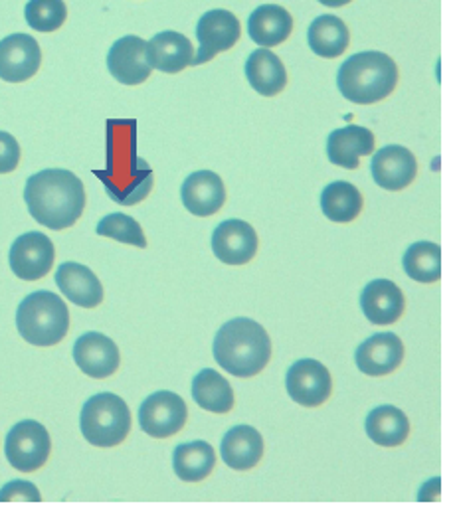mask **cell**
<instances>
[{
  "mask_svg": "<svg viewBox=\"0 0 455 512\" xmlns=\"http://www.w3.org/2000/svg\"><path fill=\"white\" fill-rule=\"evenodd\" d=\"M222 461L234 471H250L264 457V437L252 426L232 427L220 445Z\"/></svg>",
  "mask_w": 455,
  "mask_h": 512,
  "instance_id": "obj_22",
  "label": "cell"
},
{
  "mask_svg": "<svg viewBox=\"0 0 455 512\" xmlns=\"http://www.w3.org/2000/svg\"><path fill=\"white\" fill-rule=\"evenodd\" d=\"M337 86L349 101L372 105L386 99L396 89L398 66L382 52H359L339 68Z\"/></svg>",
  "mask_w": 455,
  "mask_h": 512,
  "instance_id": "obj_3",
  "label": "cell"
},
{
  "mask_svg": "<svg viewBox=\"0 0 455 512\" xmlns=\"http://www.w3.org/2000/svg\"><path fill=\"white\" fill-rule=\"evenodd\" d=\"M16 329L28 344L54 346L70 331L68 305L52 291H36L18 305Z\"/></svg>",
  "mask_w": 455,
  "mask_h": 512,
  "instance_id": "obj_4",
  "label": "cell"
},
{
  "mask_svg": "<svg viewBox=\"0 0 455 512\" xmlns=\"http://www.w3.org/2000/svg\"><path fill=\"white\" fill-rule=\"evenodd\" d=\"M240 34V20L230 10L216 8L204 12L196 24V38L200 48L192 60V66H202L220 52L234 48V44L240 40Z\"/></svg>",
  "mask_w": 455,
  "mask_h": 512,
  "instance_id": "obj_7",
  "label": "cell"
},
{
  "mask_svg": "<svg viewBox=\"0 0 455 512\" xmlns=\"http://www.w3.org/2000/svg\"><path fill=\"white\" fill-rule=\"evenodd\" d=\"M364 317L372 325H392L406 309V299L400 287L388 279H374L364 287L361 295Z\"/></svg>",
  "mask_w": 455,
  "mask_h": 512,
  "instance_id": "obj_18",
  "label": "cell"
},
{
  "mask_svg": "<svg viewBox=\"0 0 455 512\" xmlns=\"http://www.w3.org/2000/svg\"><path fill=\"white\" fill-rule=\"evenodd\" d=\"M18 163H20L18 141L10 133L0 131V174L16 171Z\"/></svg>",
  "mask_w": 455,
  "mask_h": 512,
  "instance_id": "obj_34",
  "label": "cell"
},
{
  "mask_svg": "<svg viewBox=\"0 0 455 512\" xmlns=\"http://www.w3.org/2000/svg\"><path fill=\"white\" fill-rule=\"evenodd\" d=\"M42 495L28 481H12L0 489V503H40Z\"/></svg>",
  "mask_w": 455,
  "mask_h": 512,
  "instance_id": "obj_33",
  "label": "cell"
},
{
  "mask_svg": "<svg viewBox=\"0 0 455 512\" xmlns=\"http://www.w3.org/2000/svg\"><path fill=\"white\" fill-rule=\"evenodd\" d=\"M216 465V453L212 445L206 441H192L182 443L175 449L173 455V467L181 481L186 483H198L206 479Z\"/></svg>",
  "mask_w": 455,
  "mask_h": 512,
  "instance_id": "obj_29",
  "label": "cell"
},
{
  "mask_svg": "<svg viewBox=\"0 0 455 512\" xmlns=\"http://www.w3.org/2000/svg\"><path fill=\"white\" fill-rule=\"evenodd\" d=\"M404 360V344L394 333H378L364 341L357 352L355 362L366 376L392 374Z\"/></svg>",
  "mask_w": 455,
  "mask_h": 512,
  "instance_id": "obj_17",
  "label": "cell"
},
{
  "mask_svg": "<svg viewBox=\"0 0 455 512\" xmlns=\"http://www.w3.org/2000/svg\"><path fill=\"white\" fill-rule=\"evenodd\" d=\"M246 78L250 86L264 97H273L287 86L285 66L268 48L250 54L246 62Z\"/></svg>",
  "mask_w": 455,
  "mask_h": 512,
  "instance_id": "obj_26",
  "label": "cell"
},
{
  "mask_svg": "<svg viewBox=\"0 0 455 512\" xmlns=\"http://www.w3.org/2000/svg\"><path fill=\"white\" fill-rule=\"evenodd\" d=\"M370 172L380 188L398 192L414 182L418 174V163L414 153L406 147L388 145L372 157Z\"/></svg>",
  "mask_w": 455,
  "mask_h": 512,
  "instance_id": "obj_14",
  "label": "cell"
},
{
  "mask_svg": "<svg viewBox=\"0 0 455 512\" xmlns=\"http://www.w3.org/2000/svg\"><path fill=\"white\" fill-rule=\"evenodd\" d=\"M95 232L103 238H111V240L121 242V244L147 248V238H145V232H143L141 224L135 218H131L127 214H121V212L105 216L97 224Z\"/></svg>",
  "mask_w": 455,
  "mask_h": 512,
  "instance_id": "obj_32",
  "label": "cell"
},
{
  "mask_svg": "<svg viewBox=\"0 0 455 512\" xmlns=\"http://www.w3.org/2000/svg\"><path fill=\"white\" fill-rule=\"evenodd\" d=\"M317 2H321L323 6H331V8H341V6H345V4H349L353 0H317Z\"/></svg>",
  "mask_w": 455,
  "mask_h": 512,
  "instance_id": "obj_35",
  "label": "cell"
},
{
  "mask_svg": "<svg viewBox=\"0 0 455 512\" xmlns=\"http://www.w3.org/2000/svg\"><path fill=\"white\" fill-rule=\"evenodd\" d=\"M212 252L226 265H246L258 252V234L244 220H226L212 234Z\"/></svg>",
  "mask_w": 455,
  "mask_h": 512,
  "instance_id": "obj_13",
  "label": "cell"
},
{
  "mask_svg": "<svg viewBox=\"0 0 455 512\" xmlns=\"http://www.w3.org/2000/svg\"><path fill=\"white\" fill-rule=\"evenodd\" d=\"M293 30L291 14L279 4H262L248 18V34L262 48L283 44Z\"/></svg>",
  "mask_w": 455,
  "mask_h": 512,
  "instance_id": "obj_23",
  "label": "cell"
},
{
  "mask_svg": "<svg viewBox=\"0 0 455 512\" xmlns=\"http://www.w3.org/2000/svg\"><path fill=\"white\" fill-rule=\"evenodd\" d=\"M366 435L380 447H398L410 435L408 416L394 406H380L366 418Z\"/></svg>",
  "mask_w": 455,
  "mask_h": 512,
  "instance_id": "obj_28",
  "label": "cell"
},
{
  "mask_svg": "<svg viewBox=\"0 0 455 512\" xmlns=\"http://www.w3.org/2000/svg\"><path fill=\"white\" fill-rule=\"evenodd\" d=\"M147 58L153 70L163 74H179L184 68L192 66L194 48L184 34L167 30L155 34L147 42Z\"/></svg>",
  "mask_w": 455,
  "mask_h": 512,
  "instance_id": "obj_19",
  "label": "cell"
},
{
  "mask_svg": "<svg viewBox=\"0 0 455 512\" xmlns=\"http://www.w3.org/2000/svg\"><path fill=\"white\" fill-rule=\"evenodd\" d=\"M107 70L123 86L147 82L153 72L147 58V40L139 36L119 38L107 54Z\"/></svg>",
  "mask_w": 455,
  "mask_h": 512,
  "instance_id": "obj_12",
  "label": "cell"
},
{
  "mask_svg": "<svg viewBox=\"0 0 455 512\" xmlns=\"http://www.w3.org/2000/svg\"><path fill=\"white\" fill-rule=\"evenodd\" d=\"M212 350L222 370L236 378H252L270 364L272 341L260 323L238 317L220 327Z\"/></svg>",
  "mask_w": 455,
  "mask_h": 512,
  "instance_id": "obj_2",
  "label": "cell"
},
{
  "mask_svg": "<svg viewBox=\"0 0 455 512\" xmlns=\"http://www.w3.org/2000/svg\"><path fill=\"white\" fill-rule=\"evenodd\" d=\"M56 285L74 305L95 309L103 301V287L90 267L82 263H62L56 271Z\"/></svg>",
  "mask_w": 455,
  "mask_h": 512,
  "instance_id": "obj_20",
  "label": "cell"
},
{
  "mask_svg": "<svg viewBox=\"0 0 455 512\" xmlns=\"http://www.w3.org/2000/svg\"><path fill=\"white\" fill-rule=\"evenodd\" d=\"M309 48L321 58H339L351 42V34L347 24L333 14L317 16L307 32Z\"/></svg>",
  "mask_w": 455,
  "mask_h": 512,
  "instance_id": "obj_24",
  "label": "cell"
},
{
  "mask_svg": "<svg viewBox=\"0 0 455 512\" xmlns=\"http://www.w3.org/2000/svg\"><path fill=\"white\" fill-rule=\"evenodd\" d=\"M50 451L52 441L48 429L34 420L16 424L6 435V461L20 473H34L42 469L50 457Z\"/></svg>",
  "mask_w": 455,
  "mask_h": 512,
  "instance_id": "obj_6",
  "label": "cell"
},
{
  "mask_svg": "<svg viewBox=\"0 0 455 512\" xmlns=\"http://www.w3.org/2000/svg\"><path fill=\"white\" fill-rule=\"evenodd\" d=\"M80 427L91 445L115 447L123 443L131 431V412L123 398L103 392L84 404Z\"/></svg>",
  "mask_w": 455,
  "mask_h": 512,
  "instance_id": "obj_5",
  "label": "cell"
},
{
  "mask_svg": "<svg viewBox=\"0 0 455 512\" xmlns=\"http://www.w3.org/2000/svg\"><path fill=\"white\" fill-rule=\"evenodd\" d=\"M24 18L32 30L48 34L64 26L68 8L64 0H30L24 8Z\"/></svg>",
  "mask_w": 455,
  "mask_h": 512,
  "instance_id": "obj_31",
  "label": "cell"
},
{
  "mask_svg": "<svg viewBox=\"0 0 455 512\" xmlns=\"http://www.w3.org/2000/svg\"><path fill=\"white\" fill-rule=\"evenodd\" d=\"M181 198L184 208L200 218L214 216L226 202L222 178L212 171H196L182 182Z\"/></svg>",
  "mask_w": 455,
  "mask_h": 512,
  "instance_id": "obj_15",
  "label": "cell"
},
{
  "mask_svg": "<svg viewBox=\"0 0 455 512\" xmlns=\"http://www.w3.org/2000/svg\"><path fill=\"white\" fill-rule=\"evenodd\" d=\"M402 265L410 279L436 283L442 277V250L434 242H416L406 250Z\"/></svg>",
  "mask_w": 455,
  "mask_h": 512,
  "instance_id": "obj_30",
  "label": "cell"
},
{
  "mask_svg": "<svg viewBox=\"0 0 455 512\" xmlns=\"http://www.w3.org/2000/svg\"><path fill=\"white\" fill-rule=\"evenodd\" d=\"M74 360L86 376L103 380L117 372L121 356L117 344L109 337L101 333H86L74 344Z\"/></svg>",
  "mask_w": 455,
  "mask_h": 512,
  "instance_id": "obj_16",
  "label": "cell"
},
{
  "mask_svg": "<svg viewBox=\"0 0 455 512\" xmlns=\"http://www.w3.org/2000/svg\"><path fill=\"white\" fill-rule=\"evenodd\" d=\"M374 153V135L370 129L349 125L345 129H335L327 141L329 161L337 167L355 171L361 165V157Z\"/></svg>",
  "mask_w": 455,
  "mask_h": 512,
  "instance_id": "obj_21",
  "label": "cell"
},
{
  "mask_svg": "<svg viewBox=\"0 0 455 512\" xmlns=\"http://www.w3.org/2000/svg\"><path fill=\"white\" fill-rule=\"evenodd\" d=\"M364 200L361 190L345 180L331 182L321 194V210L335 224H349L363 212Z\"/></svg>",
  "mask_w": 455,
  "mask_h": 512,
  "instance_id": "obj_27",
  "label": "cell"
},
{
  "mask_svg": "<svg viewBox=\"0 0 455 512\" xmlns=\"http://www.w3.org/2000/svg\"><path fill=\"white\" fill-rule=\"evenodd\" d=\"M186 418L188 408L184 400L167 390L151 394L139 408V426L155 439H167L179 433L186 426Z\"/></svg>",
  "mask_w": 455,
  "mask_h": 512,
  "instance_id": "obj_9",
  "label": "cell"
},
{
  "mask_svg": "<svg viewBox=\"0 0 455 512\" xmlns=\"http://www.w3.org/2000/svg\"><path fill=\"white\" fill-rule=\"evenodd\" d=\"M42 64V50L30 34H10L0 40V80L22 84L34 78Z\"/></svg>",
  "mask_w": 455,
  "mask_h": 512,
  "instance_id": "obj_11",
  "label": "cell"
},
{
  "mask_svg": "<svg viewBox=\"0 0 455 512\" xmlns=\"http://www.w3.org/2000/svg\"><path fill=\"white\" fill-rule=\"evenodd\" d=\"M285 388L293 402L305 408H317L331 398L333 380L319 360L303 358L297 360L285 376Z\"/></svg>",
  "mask_w": 455,
  "mask_h": 512,
  "instance_id": "obj_8",
  "label": "cell"
},
{
  "mask_svg": "<svg viewBox=\"0 0 455 512\" xmlns=\"http://www.w3.org/2000/svg\"><path fill=\"white\" fill-rule=\"evenodd\" d=\"M194 402L212 414H228L234 408V390L230 382L212 368H202L192 380Z\"/></svg>",
  "mask_w": 455,
  "mask_h": 512,
  "instance_id": "obj_25",
  "label": "cell"
},
{
  "mask_svg": "<svg viewBox=\"0 0 455 512\" xmlns=\"http://www.w3.org/2000/svg\"><path fill=\"white\" fill-rule=\"evenodd\" d=\"M24 202L40 226L60 232L72 228L82 218L86 188L74 172L46 169L28 178Z\"/></svg>",
  "mask_w": 455,
  "mask_h": 512,
  "instance_id": "obj_1",
  "label": "cell"
},
{
  "mask_svg": "<svg viewBox=\"0 0 455 512\" xmlns=\"http://www.w3.org/2000/svg\"><path fill=\"white\" fill-rule=\"evenodd\" d=\"M56 259L52 240L40 232H28L14 240L8 261L12 273L22 281H38L46 277Z\"/></svg>",
  "mask_w": 455,
  "mask_h": 512,
  "instance_id": "obj_10",
  "label": "cell"
}]
</instances>
